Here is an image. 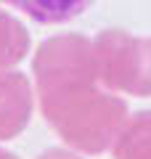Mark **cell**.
I'll use <instances>...</instances> for the list:
<instances>
[{"label": "cell", "instance_id": "3957f363", "mask_svg": "<svg viewBox=\"0 0 151 159\" xmlns=\"http://www.w3.org/2000/svg\"><path fill=\"white\" fill-rule=\"evenodd\" d=\"M34 109V90L27 74L0 69V141H11L27 130Z\"/></svg>", "mask_w": 151, "mask_h": 159}, {"label": "cell", "instance_id": "7a4b0ae2", "mask_svg": "<svg viewBox=\"0 0 151 159\" xmlns=\"http://www.w3.org/2000/svg\"><path fill=\"white\" fill-rule=\"evenodd\" d=\"M93 53L103 88L151 98V37H138L127 29H103L93 40Z\"/></svg>", "mask_w": 151, "mask_h": 159}, {"label": "cell", "instance_id": "5b68a950", "mask_svg": "<svg viewBox=\"0 0 151 159\" xmlns=\"http://www.w3.org/2000/svg\"><path fill=\"white\" fill-rule=\"evenodd\" d=\"M112 154L114 159H151V109L133 114L125 122Z\"/></svg>", "mask_w": 151, "mask_h": 159}, {"label": "cell", "instance_id": "52a82bcc", "mask_svg": "<svg viewBox=\"0 0 151 159\" xmlns=\"http://www.w3.org/2000/svg\"><path fill=\"white\" fill-rule=\"evenodd\" d=\"M37 159H82V154L74 148H45Z\"/></svg>", "mask_w": 151, "mask_h": 159}, {"label": "cell", "instance_id": "277c9868", "mask_svg": "<svg viewBox=\"0 0 151 159\" xmlns=\"http://www.w3.org/2000/svg\"><path fill=\"white\" fill-rule=\"evenodd\" d=\"M37 24H66L82 16L95 0H3Z\"/></svg>", "mask_w": 151, "mask_h": 159}, {"label": "cell", "instance_id": "ba28073f", "mask_svg": "<svg viewBox=\"0 0 151 159\" xmlns=\"http://www.w3.org/2000/svg\"><path fill=\"white\" fill-rule=\"evenodd\" d=\"M0 159H19V157L11 154V151H6V148H0Z\"/></svg>", "mask_w": 151, "mask_h": 159}, {"label": "cell", "instance_id": "6da1fadb", "mask_svg": "<svg viewBox=\"0 0 151 159\" xmlns=\"http://www.w3.org/2000/svg\"><path fill=\"white\" fill-rule=\"evenodd\" d=\"M40 111L69 148L88 157L109 151L130 119L127 103L103 88L93 40L85 34H53L32 58Z\"/></svg>", "mask_w": 151, "mask_h": 159}, {"label": "cell", "instance_id": "8992f818", "mask_svg": "<svg viewBox=\"0 0 151 159\" xmlns=\"http://www.w3.org/2000/svg\"><path fill=\"white\" fill-rule=\"evenodd\" d=\"M29 53V34L27 27L11 16L8 11H0V69H11L24 61Z\"/></svg>", "mask_w": 151, "mask_h": 159}]
</instances>
